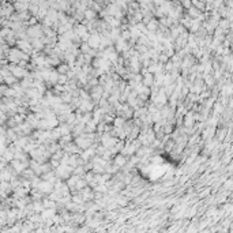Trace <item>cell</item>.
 <instances>
[{"mask_svg":"<svg viewBox=\"0 0 233 233\" xmlns=\"http://www.w3.org/2000/svg\"><path fill=\"white\" fill-rule=\"evenodd\" d=\"M72 168L68 165H60L57 166V170H56V173H57V176L60 177V179H70L72 176Z\"/></svg>","mask_w":233,"mask_h":233,"instance_id":"cell-1","label":"cell"},{"mask_svg":"<svg viewBox=\"0 0 233 233\" xmlns=\"http://www.w3.org/2000/svg\"><path fill=\"white\" fill-rule=\"evenodd\" d=\"M42 27L41 26H37V25H33V26L27 27L26 30V36L32 37L33 40H37V38H41L42 37Z\"/></svg>","mask_w":233,"mask_h":233,"instance_id":"cell-2","label":"cell"},{"mask_svg":"<svg viewBox=\"0 0 233 233\" xmlns=\"http://www.w3.org/2000/svg\"><path fill=\"white\" fill-rule=\"evenodd\" d=\"M10 72H11V75L14 76V78H17V79H19V78H23V76L27 75V72L25 68L19 67V66H15V64H10V67L7 68Z\"/></svg>","mask_w":233,"mask_h":233,"instance_id":"cell-3","label":"cell"},{"mask_svg":"<svg viewBox=\"0 0 233 233\" xmlns=\"http://www.w3.org/2000/svg\"><path fill=\"white\" fill-rule=\"evenodd\" d=\"M17 44H18V49L21 50V52H23L25 55L30 53V52L33 50L32 44H30L29 41H26V40H19V41H17Z\"/></svg>","mask_w":233,"mask_h":233,"instance_id":"cell-4","label":"cell"},{"mask_svg":"<svg viewBox=\"0 0 233 233\" xmlns=\"http://www.w3.org/2000/svg\"><path fill=\"white\" fill-rule=\"evenodd\" d=\"M37 189L38 191H41V192H52L53 191V185H52V183H48V181H40V183L36 185Z\"/></svg>","mask_w":233,"mask_h":233,"instance_id":"cell-5","label":"cell"},{"mask_svg":"<svg viewBox=\"0 0 233 233\" xmlns=\"http://www.w3.org/2000/svg\"><path fill=\"white\" fill-rule=\"evenodd\" d=\"M102 93H104V87L97 85V86H94V87H91V90H90V97L94 100H100L102 97Z\"/></svg>","mask_w":233,"mask_h":233,"instance_id":"cell-6","label":"cell"},{"mask_svg":"<svg viewBox=\"0 0 233 233\" xmlns=\"http://www.w3.org/2000/svg\"><path fill=\"white\" fill-rule=\"evenodd\" d=\"M87 45H89L90 48H93V49H97V48H100V36H98V34H95V33H94V34H90Z\"/></svg>","mask_w":233,"mask_h":233,"instance_id":"cell-7","label":"cell"},{"mask_svg":"<svg viewBox=\"0 0 233 233\" xmlns=\"http://www.w3.org/2000/svg\"><path fill=\"white\" fill-rule=\"evenodd\" d=\"M74 33H75L79 38H83L85 36L89 34V33H87V27H86L85 25H76L75 29H74Z\"/></svg>","mask_w":233,"mask_h":233,"instance_id":"cell-8","label":"cell"},{"mask_svg":"<svg viewBox=\"0 0 233 233\" xmlns=\"http://www.w3.org/2000/svg\"><path fill=\"white\" fill-rule=\"evenodd\" d=\"M27 162H22V161H18V160H12V168L15 169V172H23L26 170L27 168Z\"/></svg>","mask_w":233,"mask_h":233,"instance_id":"cell-9","label":"cell"},{"mask_svg":"<svg viewBox=\"0 0 233 233\" xmlns=\"http://www.w3.org/2000/svg\"><path fill=\"white\" fill-rule=\"evenodd\" d=\"M12 179V176H11V172H10V169H1L0 170V180L1 181H7L8 183V180Z\"/></svg>","mask_w":233,"mask_h":233,"instance_id":"cell-10","label":"cell"},{"mask_svg":"<svg viewBox=\"0 0 233 233\" xmlns=\"http://www.w3.org/2000/svg\"><path fill=\"white\" fill-rule=\"evenodd\" d=\"M143 81V86L145 87H149V86H151L153 83H154V76H153V74H149V72H146V75H145V78L142 79Z\"/></svg>","mask_w":233,"mask_h":233,"instance_id":"cell-11","label":"cell"},{"mask_svg":"<svg viewBox=\"0 0 233 233\" xmlns=\"http://www.w3.org/2000/svg\"><path fill=\"white\" fill-rule=\"evenodd\" d=\"M68 71H70V66L68 64H59L57 66V74L59 75H67Z\"/></svg>","mask_w":233,"mask_h":233,"instance_id":"cell-12","label":"cell"},{"mask_svg":"<svg viewBox=\"0 0 233 233\" xmlns=\"http://www.w3.org/2000/svg\"><path fill=\"white\" fill-rule=\"evenodd\" d=\"M14 8L17 10L18 12L22 14L29 8V3H25V1H23V3H15V4H14Z\"/></svg>","mask_w":233,"mask_h":233,"instance_id":"cell-13","label":"cell"},{"mask_svg":"<svg viewBox=\"0 0 233 233\" xmlns=\"http://www.w3.org/2000/svg\"><path fill=\"white\" fill-rule=\"evenodd\" d=\"M126 162H127V160L124 158V156H116L115 157V165L119 168V166H123V165H126Z\"/></svg>","mask_w":233,"mask_h":233,"instance_id":"cell-14","label":"cell"},{"mask_svg":"<svg viewBox=\"0 0 233 233\" xmlns=\"http://www.w3.org/2000/svg\"><path fill=\"white\" fill-rule=\"evenodd\" d=\"M184 124H185V127H192L194 124V116H192V113H187L185 115V121H184Z\"/></svg>","mask_w":233,"mask_h":233,"instance_id":"cell-15","label":"cell"},{"mask_svg":"<svg viewBox=\"0 0 233 233\" xmlns=\"http://www.w3.org/2000/svg\"><path fill=\"white\" fill-rule=\"evenodd\" d=\"M42 179H44V181L52 183V181L55 180V173H53V172H48V173H44V175H42Z\"/></svg>","mask_w":233,"mask_h":233,"instance_id":"cell-16","label":"cell"},{"mask_svg":"<svg viewBox=\"0 0 233 233\" xmlns=\"http://www.w3.org/2000/svg\"><path fill=\"white\" fill-rule=\"evenodd\" d=\"M94 11L93 10H85L83 11V17H86L87 19H91V18H94Z\"/></svg>","mask_w":233,"mask_h":233,"instance_id":"cell-17","label":"cell"},{"mask_svg":"<svg viewBox=\"0 0 233 233\" xmlns=\"http://www.w3.org/2000/svg\"><path fill=\"white\" fill-rule=\"evenodd\" d=\"M205 81H206L207 85H213V83H214V79H213V76H211V75H206V76H205Z\"/></svg>","mask_w":233,"mask_h":233,"instance_id":"cell-18","label":"cell"},{"mask_svg":"<svg viewBox=\"0 0 233 233\" xmlns=\"http://www.w3.org/2000/svg\"><path fill=\"white\" fill-rule=\"evenodd\" d=\"M192 4L195 6V7H198V8H201L202 11L205 10V3H199V1H194ZM198 8H196V10H198Z\"/></svg>","mask_w":233,"mask_h":233,"instance_id":"cell-19","label":"cell"},{"mask_svg":"<svg viewBox=\"0 0 233 233\" xmlns=\"http://www.w3.org/2000/svg\"><path fill=\"white\" fill-rule=\"evenodd\" d=\"M224 136H225V130H220L218 131V139H224Z\"/></svg>","mask_w":233,"mask_h":233,"instance_id":"cell-20","label":"cell"},{"mask_svg":"<svg viewBox=\"0 0 233 233\" xmlns=\"http://www.w3.org/2000/svg\"><path fill=\"white\" fill-rule=\"evenodd\" d=\"M230 184H232V181H230V180H228V181H226V183H225V188H230Z\"/></svg>","mask_w":233,"mask_h":233,"instance_id":"cell-21","label":"cell"},{"mask_svg":"<svg viewBox=\"0 0 233 233\" xmlns=\"http://www.w3.org/2000/svg\"><path fill=\"white\" fill-rule=\"evenodd\" d=\"M183 6H184V7H191V6H192V3H191V1H185V3H183Z\"/></svg>","mask_w":233,"mask_h":233,"instance_id":"cell-22","label":"cell"},{"mask_svg":"<svg viewBox=\"0 0 233 233\" xmlns=\"http://www.w3.org/2000/svg\"><path fill=\"white\" fill-rule=\"evenodd\" d=\"M3 222H4V221H3V220H0V224H3Z\"/></svg>","mask_w":233,"mask_h":233,"instance_id":"cell-23","label":"cell"}]
</instances>
